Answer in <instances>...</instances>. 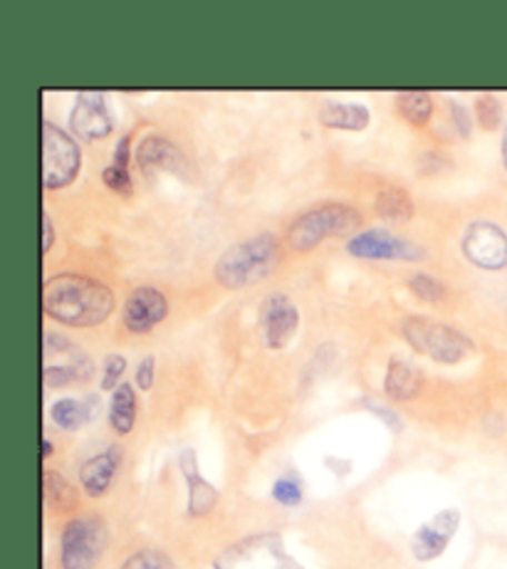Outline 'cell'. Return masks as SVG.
Segmentation results:
<instances>
[{"instance_id": "obj_1", "label": "cell", "mask_w": 507, "mask_h": 569, "mask_svg": "<svg viewBox=\"0 0 507 569\" xmlns=\"http://www.w3.org/2000/svg\"><path fill=\"white\" fill-rule=\"evenodd\" d=\"M42 308L62 325L95 327L115 310V295L105 282L87 276H54L42 284Z\"/></svg>"}, {"instance_id": "obj_2", "label": "cell", "mask_w": 507, "mask_h": 569, "mask_svg": "<svg viewBox=\"0 0 507 569\" xmlns=\"http://www.w3.org/2000/svg\"><path fill=\"white\" fill-rule=\"evenodd\" d=\"M282 248L272 233L252 236L242 243L228 248L216 262L213 276L228 290H242L268 278L280 266Z\"/></svg>"}, {"instance_id": "obj_3", "label": "cell", "mask_w": 507, "mask_h": 569, "mask_svg": "<svg viewBox=\"0 0 507 569\" xmlns=\"http://www.w3.org/2000/svg\"><path fill=\"white\" fill-rule=\"evenodd\" d=\"M361 226V213L347 203H322L292 223L288 240L297 253L317 248L325 238L349 236Z\"/></svg>"}, {"instance_id": "obj_4", "label": "cell", "mask_w": 507, "mask_h": 569, "mask_svg": "<svg viewBox=\"0 0 507 569\" xmlns=\"http://www.w3.org/2000/svg\"><path fill=\"white\" fill-rule=\"evenodd\" d=\"M401 332L416 352L431 357L440 365H458L476 349L470 337L458 332L456 327L434 322L428 317H406Z\"/></svg>"}, {"instance_id": "obj_5", "label": "cell", "mask_w": 507, "mask_h": 569, "mask_svg": "<svg viewBox=\"0 0 507 569\" xmlns=\"http://www.w3.org/2000/svg\"><path fill=\"white\" fill-rule=\"evenodd\" d=\"M82 167V154L77 141L54 127L52 122H42V183L48 191L64 189L74 181Z\"/></svg>"}, {"instance_id": "obj_6", "label": "cell", "mask_w": 507, "mask_h": 569, "mask_svg": "<svg viewBox=\"0 0 507 569\" xmlns=\"http://www.w3.org/2000/svg\"><path fill=\"white\" fill-rule=\"evenodd\" d=\"M107 525L97 516L74 518L62 530V569H92L107 547Z\"/></svg>"}, {"instance_id": "obj_7", "label": "cell", "mask_w": 507, "mask_h": 569, "mask_svg": "<svg viewBox=\"0 0 507 569\" xmlns=\"http://www.w3.org/2000/svg\"><path fill=\"white\" fill-rule=\"evenodd\" d=\"M216 569H300L285 552L278 535H256L230 547L216 560Z\"/></svg>"}, {"instance_id": "obj_8", "label": "cell", "mask_w": 507, "mask_h": 569, "mask_svg": "<svg viewBox=\"0 0 507 569\" xmlns=\"http://www.w3.org/2000/svg\"><path fill=\"white\" fill-rule=\"evenodd\" d=\"M463 253L483 270L507 268V233L490 221H473L463 236Z\"/></svg>"}, {"instance_id": "obj_9", "label": "cell", "mask_w": 507, "mask_h": 569, "mask_svg": "<svg viewBox=\"0 0 507 569\" xmlns=\"http://www.w3.org/2000/svg\"><path fill=\"white\" fill-rule=\"evenodd\" d=\"M347 250L355 258L364 260H421L426 253L411 240L396 238L384 228H369V231L357 233L347 243Z\"/></svg>"}, {"instance_id": "obj_10", "label": "cell", "mask_w": 507, "mask_h": 569, "mask_svg": "<svg viewBox=\"0 0 507 569\" xmlns=\"http://www.w3.org/2000/svg\"><path fill=\"white\" fill-rule=\"evenodd\" d=\"M167 295L157 288H137L125 302L121 320H125V327L131 335H145L167 320Z\"/></svg>"}, {"instance_id": "obj_11", "label": "cell", "mask_w": 507, "mask_h": 569, "mask_svg": "<svg viewBox=\"0 0 507 569\" xmlns=\"http://www.w3.org/2000/svg\"><path fill=\"white\" fill-rule=\"evenodd\" d=\"M460 525V512L456 508H446L436 512V516L424 522L421 528L416 530L411 540V550L418 562H431L436 557L446 552L448 542L454 540Z\"/></svg>"}, {"instance_id": "obj_12", "label": "cell", "mask_w": 507, "mask_h": 569, "mask_svg": "<svg viewBox=\"0 0 507 569\" xmlns=\"http://www.w3.org/2000/svg\"><path fill=\"white\" fill-rule=\"evenodd\" d=\"M70 127L80 139L95 141L105 139L112 131V114H109L105 94L80 92L70 114Z\"/></svg>"}, {"instance_id": "obj_13", "label": "cell", "mask_w": 507, "mask_h": 569, "mask_svg": "<svg viewBox=\"0 0 507 569\" xmlns=\"http://www.w3.org/2000/svg\"><path fill=\"white\" fill-rule=\"evenodd\" d=\"M300 327V312H297L290 298L285 295H272L262 308V335L270 349H282L295 337Z\"/></svg>"}, {"instance_id": "obj_14", "label": "cell", "mask_w": 507, "mask_h": 569, "mask_svg": "<svg viewBox=\"0 0 507 569\" xmlns=\"http://www.w3.org/2000/svg\"><path fill=\"white\" fill-rule=\"evenodd\" d=\"M137 161H139V169L145 171L147 177H153V173H161V171L181 173L186 167L181 151L163 137H147L141 141L137 149Z\"/></svg>"}, {"instance_id": "obj_15", "label": "cell", "mask_w": 507, "mask_h": 569, "mask_svg": "<svg viewBox=\"0 0 507 569\" xmlns=\"http://www.w3.org/2000/svg\"><path fill=\"white\" fill-rule=\"evenodd\" d=\"M119 463H121V451L117 446L92 456L90 461L80 468V483H82L87 496L90 498L105 496L109 486H112V478L117 473Z\"/></svg>"}, {"instance_id": "obj_16", "label": "cell", "mask_w": 507, "mask_h": 569, "mask_svg": "<svg viewBox=\"0 0 507 569\" xmlns=\"http://www.w3.org/2000/svg\"><path fill=\"white\" fill-rule=\"evenodd\" d=\"M181 473L189 480V516L191 518H203L216 508L218 502V492L211 483H206L201 470H198L196 463V453L193 451H183L179 458Z\"/></svg>"}, {"instance_id": "obj_17", "label": "cell", "mask_w": 507, "mask_h": 569, "mask_svg": "<svg viewBox=\"0 0 507 569\" xmlns=\"http://www.w3.org/2000/svg\"><path fill=\"white\" fill-rule=\"evenodd\" d=\"M319 122L332 129L361 131L369 124V109L349 102H325L319 107Z\"/></svg>"}, {"instance_id": "obj_18", "label": "cell", "mask_w": 507, "mask_h": 569, "mask_svg": "<svg viewBox=\"0 0 507 569\" xmlns=\"http://www.w3.org/2000/svg\"><path fill=\"white\" fill-rule=\"evenodd\" d=\"M384 391L394 401H409L421 391V375L411 365H406L404 359H391L387 379H384Z\"/></svg>"}, {"instance_id": "obj_19", "label": "cell", "mask_w": 507, "mask_h": 569, "mask_svg": "<svg viewBox=\"0 0 507 569\" xmlns=\"http://www.w3.org/2000/svg\"><path fill=\"white\" fill-rule=\"evenodd\" d=\"M137 421V393L131 385H121L112 391V403H109V423L119 436H127L135 429Z\"/></svg>"}, {"instance_id": "obj_20", "label": "cell", "mask_w": 507, "mask_h": 569, "mask_svg": "<svg viewBox=\"0 0 507 569\" xmlns=\"http://www.w3.org/2000/svg\"><path fill=\"white\" fill-rule=\"evenodd\" d=\"M396 109L414 127H424L434 114V100L428 92L406 90L396 94Z\"/></svg>"}, {"instance_id": "obj_21", "label": "cell", "mask_w": 507, "mask_h": 569, "mask_svg": "<svg viewBox=\"0 0 507 569\" xmlns=\"http://www.w3.org/2000/svg\"><path fill=\"white\" fill-rule=\"evenodd\" d=\"M50 416L58 429L62 431H77L80 426L92 419V403L77 401V399H60L52 403Z\"/></svg>"}, {"instance_id": "obj_22", "label": "cell", "mask_w": 507, "mask_h": 569, "mask_svg": "<svg viewBox=\"0 0 507 569\" xmlns=\"http://www.w3.org/2000/svg\"><path fill=\"white\" fill-rule=\"evenodd\" d=\"M374 211H377L384 221H409L414 216V201L404 189H384L377 196Z\"/></svg>"}, {"instance_id": "obj_23", "label": "cell", "mask_w": 507, "mask_h": 569, "mask_svg": "<svg viewBox=\"0 0 507 569\" xmlns=\"http://www.w3.org/2000/svg\"><path fill=\"white\" fill-rule=\"evenodd\" d=\"M46 500L58 510H72L77 506V492L68 483V480H64V476L54 473V470H48L46 473Z\"/></svg>"}, {"instance_id": "obj_24", "label": "cell", "mask_w": 507, "mask_h": 569, "mask_svg": "<svg viewBox=\"0 0 507 569\" xmlns=\"http://www.w3.org/2000/svg\"><path fill=\"white\" fill-rule=\"evenodd\" d=\"M409 288L416 295V298H421L426 302H440L446 298V284L440 282L438 278L428 276V272H416V276L409 278Z\"/></svg>"}, {"instance_id": "obj_25", "label": "cell", "mask_w": 507, "mask_h": 569, "mask_svg": "<svg viewBox=\"0 0 507 569\" xmlns=\"http://www.w3.org/2000/svg\"><path fill=\"white\" fill-rule=\"evenodd\" d=\"M476 119L483 129H498L503 122V104L495 94H480L476 100Z\"/></svg>"}, {"instance_id": "obj_26", "label": "cell", "mask_w": 507, "mask_h": 569, "mask_svg": "<svg viewBox=\"0 0 507 569\" xmlns=\"http://www.w3.org/2000/svg\"><path fill=\"white\" fill-rule=\"evenodd\" d=\"M121 569H173V565L163 552L141 550L137 555H131Z\"/></svg>"}, {"instance_id": "obj_27", "label": "cell", "mask_w": 507, "mask_h": 569, "mask_svg": "<svg viewBox=\"0 0 507 569\" xmlns=\"http://www.w3.org/2000/svg\"><path fill=\"white\" fill-rule=\"evenodd\" d=\"M127 371V359L121 355H109L105 359V377H102V389L105 391H115L119 389L125 381H121V377H125Z\"/></svg>"}, {"instance_id": "obj_28", "label": "cell", "mask_w": 507, "mask_h": 569, "mask_svg": "<svg viewBox=\"0 0 507 569\" xmlns=\"http://www.w3.org/2000/svg\"><path fill=\"white\" fill-rule=\"evenodd\" d=\"M105 183L109 186V189L121 193V196H131V189H135V183H131V173L127 167H117V163H112V167H107L105 173H102Z\"/></svg>"}, {"instance_id": "obj_29", "label": "cell", "mask_w": 507, "mask_h": 569, "mask_svg": "<svg viewBox=\"0 0 507 569\" xmlns=\"http://www.w3.org/2000/svg\"><path fill=\"white\" fill-rule=\"evenodd\" d=\"M272 498L280 502V506H288V508H292V506H300V500H302V488L295 483V480H290V478H280L278 483L272 486Z\"/></svg>"}, {"instance_id": "obj_30", "label": "cell", "mask_w": 507, "mask_h": 569, "mask_svg": "<svg viewBox=\"0 0 507 569\" xmlns=\"http://www.w3.org/2000/svg\"><path fill=\"white\" fill-rule=\"evenodd\" d=\"M153 369H157V362H153V357H145L141 359V365L137 367V387L141 391H149L153 385Z\"/></svg>"}, {"instance_id": "obj_31", "label": "cell", "mask_w": 507, "mask_h": 569, "mask_svg": "<svg viewBox=\"0 0 507 569\" xmlns=\"http://www.w3.org/2000/svg\"><path fill=\"white\" fill-rule=\"evenodd\" d=\"M450 114H454L456 127L460 129V134L468 137L470 134V114H468V109L463 107V104H450Z\"/></svg>"}, {"instance_id": "obj_32", "label": "cell", "mask_w": 507, "mask_h": 569, "mask_svg": "<svg viewBox=\"0 0 507 569\" xmlns=\"http://www.w3.org/2000/svg\"><path fill=\"white\" fill-rule=\"evenodd\" d=\"M431 167L428 169V173H434V171H440V167L444 169H450V159L448 157H444V154H438V151H428V154L421 159V167Z\"/></svg>"}, {"instance_id": "obj_33", "label": "cell", "mask_w": 507, "mask_h": 569, "mask_svg": "<svg viewBox=\"0 0 507 569\" xmlns=\"http://www.w3.org/2000/svg\"><path fill=\"white\" fill-rule=\"evenodd\" d=\"M129 149H131V137H121L119 144L115 149V163L117 167H127L129 169Z\"/></svg>"}, {"instance_id": "obj_34", "label": "cell", "mask_w": 507, "mask_h": 569, "mask_svg": "<svg viewBox=\"0 0 507 569\" xmlns=\"http://www.w3.org/2000/svg\"><path fill=\"white\" fill-rule=\"evenodd\" d=\"M42 231H46V238H42V250H50V246H52V240H54V233H52V218L46 213L42 216Z\"/></svg>"}, {"instance_id": "obj_35", "label": "cell", "mask_w": 507, "mask_h": 569, "mask_svg": "<svg viewBox=\"0 0 507 569\" xmlns=\"http://www.w3.org/2000/svg\"><path fill=\"white\" fill-rule=\"evenodd\" d=\"M503 163L507 169V127H505V137H503Z\"/></svg>"}, {"instance_id": "obj_36", "label": "cell", "mask_w": 507, "mask_h": 569, "mask_svg": "<svg viewBox=\"0 0 507 569\" xmlns=\"http://www.w3.org/2000/svg\"><path fill=\"white\" fill-rule=\"evenodd\" d=\"M42 443H46V458H50L52 456V443L46 439V441H42Z\"/></svg>"}]
</instances>
